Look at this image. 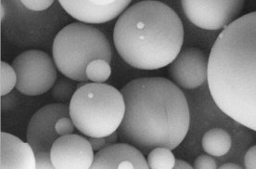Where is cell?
<instances>
[{
	"mask_svg": "<svg viewBox=\"0 0 256 169\" xmlns=\"http://www.w3.org/2000/svg\"><path fill=\"white\" fill-rule=\"evenodd\" d=\"M174 169H192L193 168L192 164H190L188 162L181 160V159H176V164H174Z\"/></svg>",
	"mask_w": 256,
	"mask_h": 169,
	"instance_id": "obj_25",
	"label": "cell"
},
{
	"mask_svg": "<svg viewBox=\"0 0 256 169\" xmlns=\"http://www.w3.org/2000/svg\"><path fill=\"white\" fill-rule=\"evenodd\" d=\"M126 112L119 138L148 154L157 147L174 150L190 130V112L184 93L164 78L131 80L122 88Z\"/></svg>",
	"mask_w": 256,
	"mask_h": 169,
	"instance_id": "obj_2",
	"label": "cell"
},
{
	"mask_svg": "<svg viewBox=\"0 0 256 169\" xmlns=\"http://www.w3.org/2000/svg\"><path fill=\"white\" fill-rule=\"evenodd\" d=\"M5 16V8L3 6V4H1V20H3Z\"/></svg>",
	"mask_w": 256,
	"mask_h": 169,
	"instance_id": "obj_28",
	"label": "cell"
},
{
	"mask_svg": "<svg viewBox=\"0 0 256 169\" xmlns=\"http://www.w3.org/2000/svg\"><path fill=\"white\" fill-rule=\"evenodd\" d=\"M64 10L78 22L100 24L119 17L132 0H58Z\"/></svg>",
	"mask_w": 256,
	"mask_h": 169,
	"instance_id": "obj_11",
	"label": "cell"
},
{
	"mask_svg": "<svg viewBox=\"0 0 256 169\" xmlns=\"http://www.w3.org/2000/svg\"><path fill=\"white\" fill-rule=\"evenodd\" d=\"M207 82L218 108L256 132V12L220 32L209 54Z\"/></svg>",
	"mask_w": 256,
	"mask_h": 169,
	"instance_id": "obj_1",
	"label": "cell"
},
{
	"mask_svg": "<svg viewBox=\"0 0 256 169\" xmlns=\"http://www.w3.org/2000/svg\"><path fill=\"white\" fill-rule=\"evenodd\" d=\"M70 116L88 138H105L119 128L126 112L122 92L105 83H86L70 98Z\"/></svg>",
	"mask_w": 256,
	"mask_h": 169,
	"instance_id": "obj_4",
	"label": "cell"
},
{
	"mask_svg": "<svg viewBox=\"0 0 256 169\" xmlns=\"http://www.w3.org/2000/svg\"><path fill=\"white\" fill-rule=\"evenodd\" d=\"M176 157L172 150L164 147H157L148 154L147 162L150 169H173Z\"/></svg>",
	"mask_w": 256,
	"mask_h": 169,
	"instance_id": "obj_15",
	"label": "cell"
},
{
	"mask_svg": "<svg viewBox=\"0 0 256 169\" xmlns=\"http://www.w3.org/2000/svg\"><path fill=\"white\" fill-rule=\"evenodd\" d=\"M70 116L69 105L58 102L45 105L30 119L27 126V142L32 146L36 154L40 152H50L52 145L58 138L56 124L58 119Z\"/></svg>",
	"mask_w": 256,
	"mask_h": 169,
	"instance_id": "obj_8",
	"label": "cell"
},
{
	"mask_svg": "<svg viewBox=\"0 0 256 169\" xmlns=\"http://www.w3.org/2000/svg\"><path fill=\"white\" fill-rule=\"evenodd\" d=\"M245 0H181L186 18L204 30H221L237 20Z\"/></svg>",
	"mask_w": 256,
	"mask_h": 169,
	"instance_id": "obj_7",
	"label": "cell"
},
{
	"mask_svg": "<svg viewBox=\"0 0 256 169\" xmlns=\"http://www.w3.org/2000/svg\"><path fill=\"white\" fill-rule=\"evenodd\" d=\"M54 169H88L95 159L88 138L70 134L58 136L50 150Z\"/></svg>",
	"mask_w": 256,
	"mask_h": 169,
	"instance_id": "obj_10",
	"label": "cell"
},
{
	"mask_svg": "<svg viewBox=\"0 0 256 169\" xmlns=\"http://www.w3.org/2000/svg\"><path fill=\"white\" fill-rule=\"evenodd\" d=\"M53 60L64 76L77 82H88L86 67L95 60L110 64L112 50L100 30L90 24L74 22L64 27L53 41Z\"/></svg>",
	"mask_w": 256,
	"mask_h": 169,
	"instance_id": "obj_5",
	"label": "cell"
},
{
	"mask_svg": "<svg viewBox=\"0 0 256 169\" xmlns=\"http://www.w3.org/2000/svg\"><path fill=\"white\" fill-rule=\"evenodd\" d=\"M116 50L128 64L140 70L166 67L180 54L184 28L166 4L144 0L128 8L114 30Z\"/></svg>",
	"mask_w": 256,
	"mask_h": 169,
	"instance_id": "obj_3",
	"label": "cell"
},
{
	"mask_svg": "<svg viewBox=\"0 0 256 169\" xmlns=\"http://www.w3.org/2000/svg\"><path fill=\"white\" fill-rule=\"evenodd\" d=\"M86 76L88 81L94 83H104L112 74V68L110 62L105 60H95L91 62L86 67Z\"/></svg>",
	"mask_w": 256,
	"mask_h": 169,
	"instance_id": "obj_16",
	"label": "cell"
},
{
	"mask_svg": "<svg viewBox=\"0 0 256 169\" xmlns=\"http://www.w3.org/2000/svg\"><path fill=\"white\" fill-rule=\"evenodd\" d=\"M93 169H148L147 160L140 150L129 143H116L96 152Z\"/></svg>",
	"mask_w": 256,
	"mask_h": 169,
	"instance_id": "obj_12",
	"label": "cell"
},
{
	"mask_svg": "<svg viewBox=\"0 0 256 169\" xmlns=\"http://www.w3.org/2000/svg\"><path fill=\"white\" fill-rule=\"evenodd\" d=\"M219 168L221 169H240L242 166H238L237 164H234V162H226L224 164L223 166H221Z\"/></svg>",
	"mask_w": 256,
	"mask_h": 169,
	"instance_id": "obj_27",
	"label": "cell"
},
{
	"mask_svg": "<svg viewBox=\"0 0 256 169\" xmlns=\"http://www.w3.org/2000/svg\"><path fill=\"white\" fill-rule=\"evenodd\" d=\"M76 90L74 84L70 83V81L60 79L53 86L52 88V96L56 100L65 102L67 100H70Z\"/></svg>",
	"mask_w": 256,
	"mask_h": 169,
	"instance_id": "obj_18",
	"label": "cell"
},
{
	"mask_svg": "<svg viewBox=\"0 0 256 169\" xmlns=\"http://www.w3.org/2000/svg\"><path fill=\"white\" fill-rule=\"evenodd\" d=\"M88 140H90V144L94 150V152H98L106 146L105 138H91V136H90Z\"/></svg>",
	"mask_w": 256,
	"mask_h": 169,
	"instance_id": "obj_24",
	"label": "cell"
},
{
	"mask_svg": "<svg viewBox=\"0 0 256 169\" xmlns=\"http://www.w3.org/2000/svg\"><path fill=\"white\" fill-rule=\"evenodd\" d=\"M218 168L216 161L210 154L198 156L193 164V168L195 169H216Z\"/></svg>",
	"mask_w": 256,
	"mask_h": 169,
	"instance_id": "obj_21",
	"label": "cell"
},
{
	"mask_svg": "<svg viewBox=\"0 0 256 169\" xmlns=\"http://www.w3.org/2000/svg\"><path fill=\"white\" fill-rule=\"evenodd\" d=\"M76 128L70 116L62 117L58 119V122L56 124V131L60 136L74 134Z\"/></svg>",
	"mask_w": 256,
	"mask_h": 169,
	"instance_id": "obj_19",
	"label": "cell"
},
{
	"mask_svg": "<svg viewBox=\"0 0 256 169\" xmlns=\"http://www.w3.org/2000/svg\"><path fill=\"white\" fill-rule=\"evenodd\" d=\"M0 168L36 169V152L28 142L12 134H0Z\"/></svg>",
	"mask_w": 256,
	"mask_h": 169,
	"instance_id": "obj_13",
	"label": "cell"
},
{
	"mask_svg": "<svg viewBox=\"0 0 256 169\" xmlns=\"http://www.w3.org/2000/svg\"><path fill=\"white\" fill-rule=\"evenodd\" d=\"M36 169H54L52 161L50 152H40L36 154Z\"/></svg>",
	"mask_w": 256,
	"mask_h": 169,
	"instance_id": "obj_22",
	"label": "cell"
},
{
	"mask_svg": "<svg viewBox=\"0 0 256 169\" xmlns=\"http://www.w3.org/2000/svg\"><path fill=\"white\" fill-rule=\"evenodd\" d=\"M119 138V134H118V131L114 132L112 134H110L109 136H105V140H106V146H110V145H112V144H116L117 140Z\"/></svg>",
	"mask_w": 256,
	"mask_h": 169,
	"instance_id": "obj_26",
	"label": "cell"
},
{
	"mask_svg": "<svg viewBox=\"0 0 256 169\" xmlns=\"http://www.w3.org/2000/svg\"><path fill=\"white\" fill-rule=\"evenodd\" d=\"M27 10L32 12H43L52 6L55 0H20Z\"/></svg>",
	"mask_w": 256,
	"mask_h": 169,
	"instance_id": "obj_20",
	"label": "cell"
},
{
	"mask_svg": "<svg viewBox=\"0 0 256 169\" xmlns=\"http://www.w3.org/2000/svg\"><path fill=\"white\" fill-rule=\"evenodd\" d=\"M209 56L206 52L188 48L180 52L169 64L168 72L174 83L183 90H194L207 82Z\"/></svg>",
	"mask_w": 256,
	"mask_h": 169,
	"instance_id": "obj_9",
	"label": "cell"
},
{
	"mask_svg": "<svg viewBox=\"0 0 256 169\" xmlns=\"http://www.w3.org/2000/svg\"><path fill=\"white\" fill-rule=\"evenodd\" d=\"M202 145L207 154L220 157L226 154L232 145L231 136L226 130L222 128H212L205 133Z\"/></svg>",
	"mask_w": 256,
	"mask_h": 169,
	"instance_id": "obj_14",
	"label": "cell"
},
{
	"mask_svg": "<svg viewBox=\"0 0 256 169\" xmlns=\"http://www.w3.org/2000/svg\"><path fill=\"white\" fill-rule=\"evenodd\" d=\"M244 166L247 169H256V145L247 150L244 157Z\"/></svg>",
	"mask_w": 256,
	"mask_h": 169,
	"instance_id": "obj_23",
	"label": "cell"
},
{
	"mask_svg": "<svg viewBox=\"0 0 256 169\" xmlns=\"http://www.w3.org/2000/svg\"><path fill=\"white\" fill-rule=\"evenodd\" d=\"M0 76H1V88L0 93L2 97H5L16 88L17 74L12 65L5 62H0Z\"/></svg>",
	"mask_w": 256,
	"mask_h": 169,
	"instance_id": "obj_17",
	"label": "cell"
},
{
	"mask_svg": "<svg viewBox=\"0 0 256 169\" xmlns=\"http://www.w3.org/2000/svg\"><path fill=\"white\" fill-rule=\"evenodd\" d=\"M17 74L16 90L36 97L50 90L57 80V66L50 55L38 50L20 53L13 60Z\"/></svg>",
	"mask_w": 256,
	"mask_h": 169,
	"instance_id": "obj_6",
	"label": "cell"
}]
</instances>
